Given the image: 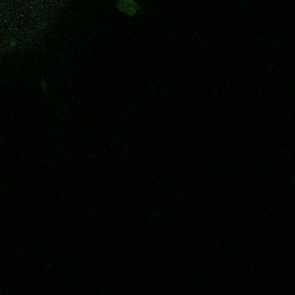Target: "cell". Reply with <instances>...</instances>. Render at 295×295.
<instances>
[{
	"mask_svg": "<svg viewBox=\"0 0 295 295\" xmlns=\"http://www.w3.org/2000/svg\"><path fill=\"white\" fill-rule=\"evenodd\" d=\"M118 8L127 15H135L138 11V5L133 0H120Z\"/></svg>",
	"mask_w": 295,
	"mask_h": 295,
	"instance_id": "6da1fadb",
	"label": "cell"
}]
</instances>
